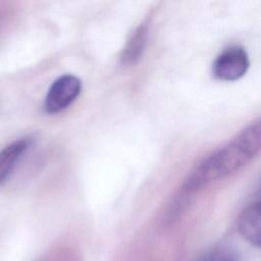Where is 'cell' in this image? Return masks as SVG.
Masks as SVG:
<instances>
[{"label":"cell","instance_id":"cell-1","mask_svg":"<svg viewBox=\"0 0 261 261\" xmlns=\"http://www.w3.org/2000/svg\"><path fill=\"white\" fill-rule=\"evenodd\" d=\"M261 151V119L243 129L227 145L206 158L190 175L186 189L193 191L241 169Z\"/></svg>","mask_w":261,"mask_h":261},{"label":"cell","instance_id":"cell-4","mask_svg":"<svg viewBox=\"0 0 261 261\" xmlns=\"http://www.w3.org/2000/svg\"><path fill=\"white\" fill-rule=\"evenodd\" d=\"M238 226L241 234L250 244L261 248V200L249 204L242 211Z\"/></svg>","mask_w":261,"mask_h":261},{"label":"cell","instance_id":"cell-3","mask_svg":"<svg viewBox=\"0 0 261 261\" xmlns=\"http://www.w3.org/2000/svg\"><path fill=\"white\" fill-rule=\"evenodd\" d=\"M82 83L72 74H64L55 80L48 90L44 109L48 113H57L68 107L80 95Z\"/></svg>","mask_w":261,"mask_h":261},{"label":"cell","instance_id":"cell-7","mask_svg":"<svg viewBox=\"0 0 261 261\" xmlns=\"http://www.w3.org/2000/svg\"><path fill=\"white\" fill-rule=\"evenodd\" d=\"M237 254L227 247L214 248L204 255L201 261H237Z\"/></svg>","mask_w":261,"mask_h":261},{"label":"cell","instance_id":"cell-2","mask_svg":"<svg viewBox=\"0 0 261 261\" xmlns=\"http://www.w3.org/2000/svg\"><path fill=\"white\" fill-rule=\"evenodd\" d=\"M250 67L246 50L238 45L225 48L212 64L213 75L221 81L233 82L243 77Z\"/></svg>","mask_w":261,"mask_h":261},{"label":"cell","instance_id":"cell-5","mask_svg":"<svg viewBox=\"0 0 261 261\" xmlns=\"http://www.w3.org/2000/svg\"><path fill=\"white\" fill-rule=\"evenodd\" d=\"M30 144L31 140L28 138L18 139L0 151V185L9 178Z\"/></svg>","mask_w":261,"mask_h":261},{"label":"cell","instance_id":"cell-6","mask_svg":"<svg viewBox=\"0 0 261 261\" xmlns=\"http://www.w3.org/2000/svg\"><path fill=\"white\" fill-rule=\"evenodd\" d=\"M147 35L148 31L145 25H140L132 34L121 51L120 59L123 63H134L140 58L145 48Z\"/></svg>","mask_w":261,"mask_h":261}]
</instances>
